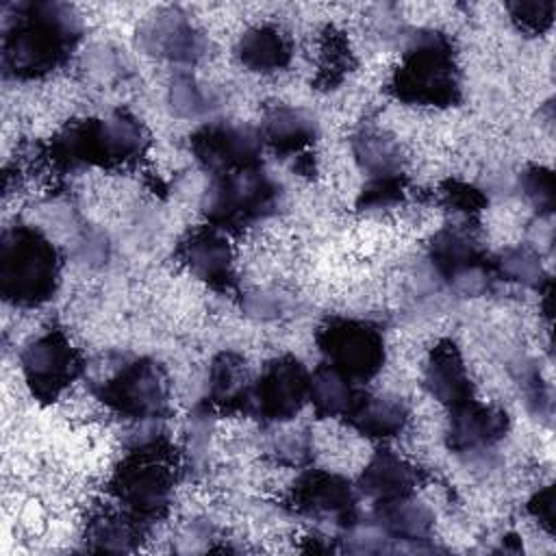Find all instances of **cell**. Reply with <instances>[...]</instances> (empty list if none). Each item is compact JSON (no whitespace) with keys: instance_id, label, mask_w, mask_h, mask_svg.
<instances>
[{"instance_id":"6da1fadb","label":"cell","mask_w":556,"mask_h":556,"mask_svg":"<svg viewBox=\"0 0 556 556\" xmlns=\"http://www.w3.org/2000/svg\"><path fill=\"white\" fill-rule=\"evenodd\" d=\"M80 37V22L61 2H17L2 28V70L11 78H41L56 70Z\"/></svg>"},{"instance_id":"7a4b0ae2","label":"cell","mask_w":556,"mask_h":556,"mask_svg":"<svg viewBox=\"0 0 556 556\" xmlns=\"http://www.w3.org/2000/svg\"><path fill=\"white\" fill-rule=\"evenodd\" d=\"M61 256L35 226H11L0 241V293L20 308H35L54 298Z\"/></svg>"},{"instance_id":"3957f363","label":"cell","mask_w":556,"mask_h":556,"mask_svg":"<svg viewBox=\"0 0 556 556\" xmlns=\"http://www.w3.org/2000/svg\"><path fill=\"white\" fill-rule=\"evenodd\" d=\"M460 70L452 41L437 30L413 37L389 80V91L419 106H454L460 102Z\"/></svg>"},{"instance_id":"277c9868","label":"cell","mask_w":556,"mask_h":556,"mask_svg":"<svg viewBox=\"0 0 556 556\" xmlns=\"http://www.w3.org/2000/svg\"><path fill=\"white\" fill-rule=\"evenodd\" d=\"M146 148L143 126L126 113H115L67 126L52 139L50 156L63 167H117L139 159Z\"/></svg>"},{"instance_id":"5b68a950","label":"cell","mask_w":556,"mask_h":556,"mask_svg":"<svg viewBox=\"0 0 556 556\" xmlns=\"http://www.w3.org/2000/svg\"><path fill=\"white\" fill-rule=\"evenodd\" d=\"M109 491L124 513L143 526L161 519L169 508L174 491V467L167 443L161 437L141 441L115 469Z\"/></svg>"},{"instance_id":"8992f818","label":"cell","mask_w":556,"mask_h":556,"mask_svg":"<svg viewBox=\"0 0 556 556\" xmlns=\"http://www.w3.org/2000/svg\"><path fill=\"white\" fill-rule=\"evenodd\" d=\"M280 195V185L254 165L213 176L202 195V213L213 228L237 232L276 213Z\"/></svg>"},{"instance_id":"52a82bcc","label":"cell","mask_w":556,"mask_h":556,"mask_svg":"<svg viewBox=\"0 0 556 556\" xmlns=\"http://www.w3.org/2000/svg\"><path fill=\"white\" fill-rule=\"evenodd\" d=\"M96 397L130 419H161L169 410V380L165 369L146 356L124 361L113 376L93 387Z\"/></svg>"},{"instance_id":"ba28073f","label":"cell","mask_w":556,"mask_h":556,"mask_svg":"<svg viewBox=\"0 0 556 556\" xmlns=\"http://www.w3.org/2000/svg\"><path fill=\"white\" fill-rule=\"evenodd\" d=\"M315 343L324 363L356 384L371 380L382 369L387 356L380 328L352 317H332L324 321L317 328Z\"/></svg>"},{"instance_id":"9c48e42d","label":"cell","mask_w":556,"mask_h":556,"mask_svg":"<svg viewBox=\"0 0 556 556\" xmlns=\"http://www.w3.org/2000/svg\"><path fill=\"white\" fill-rule=\"evenodd\" d=\"M20 367L35 400L54 402L83 376L85 361L61 330H48L22 350Z\"/></svg>"},{"instance_id":"30bf717a","label":"cell","mask_w":556,"mask_h":556,"mask_svg":"<svg viewBox=\"0 0 556 556\" xmlns=\"http://www.w3.org/2000/svg\"><path fill=\"white\" fill-rule=\"evenodd\" d=\"M311 371L291 354L269 361L250 384L245 413L265 424L293 419L308 400Z\"/></svg>"},{"instance_id":"8fae6325","label":"cell","mask_w":556,"mask_h":556,"mask_svg":"<svg viewBox=\"0 0 556 556\" xmlns=\"http://www.w3.org/2000/svg\"><path fill=\"white\" fill-rule=\"evenodd\" d=\"M189 148L202 169L219 176L261 165L263 137L245 124L208 122L191 135Z\"/></svg>"},{"instance_id":"7c38bea8","label":"cell","mask_w":556,"mask_h":556,"mask_svg":"<svg viewBox=\"0 0 556 556\" xmlns=\"http://www.w3.org/2000/svg\"><path fill=\"white\" fill-rule=\"evenodd\" d=\"M291 508L300 515L332 521L341 528H354L358 519L356 493L352 484L332 471L308 469L291 486Z\"/></svg>"},{"instance_id":"4fadbf2b","label":"cell","mask_w":556,"mask_h":556,"mask_svg":"<svg viewBox=\"0 0 556 556\" xmlns=\"http://www.w3.org/2000/svg\"><path fill=\"white\" fill-rule=\"evenodd\" d=\"M139 48L174 63H195L206 54V37L180 9H161L137 28Z\"/></svg>"},{"instance_id":"5bb4252c","label":"cell","mask_w":556,"mask_h":556,"mask_svg":"<svg viewBox=\"0 0 556 556\" xmlns=\"http://www.w3.org/2000/svg\"><path fill=\"white\" fill-rule=\"evenodd\" d=\"M430 263L434 271L450 285H458L465 291H478L486 285L489 265L480 248L456 228H443L430 243Z\"/></svg>"},{"instance_id":"9a60e30c","label":"cell","mask_w":556,"mask_h":556,"mask_svg":"<svg viewBox=\"0 0 556 556\" xmlns=\"http://www.w3.org/2000/svg\"><path fill=\"white\" fill-rule=\"evenodd\" d=\"M180 263L217 291L235 285V258L228 239L213 226L191 230L178 245Z\"/></svg>"},{"instance_id":"2e32d148","label":"cell","mask_w":556,"mask_h":556,"mask_svg":"<svg viewBox=\"0 0 556 556\" xmlns=\"http://www.w3.org/2000/svg\"><path fill=\"white\" fill-rule=\"evenodd\" d=\"M508 432V415L495 406L480 404L476 397L452 408L447 445L454 452H482Z\"/></svg>"},{"instance_id":"e0dca14e","label":"cell","mask_w":556,"mask_h":556,"mask_svg":"<svg viewBox=\"0 0 556 556\" xmlns=\"http://www.w3.org/2000/svg\"><path fill=\"white\" fill-rule=\"evenodd\" d=\"M424 384L428 393L450 410L473 400V384L454 341L443 339L432 348L424 371Z\"/></svg>"},{"instance_id":"ac0fdd59","label":"cell","mask_w":556,"mask_h":556,"mask_svg":"<svg viewBox=\"0 0 556 556\" xmlns=\"http://www.w3.org/2000/svg\"><path fill=\"white\" fill-rule=\"evenodd\" d=\"M417 484V469L391 450L376 452L358 478V491L376 504L410 497Z\"/></svg>"},{"instance_id":"d6986e66","label":"cell","mask_w":556,"mask_h":556,"mask_svg":"<svg viewBox=\"0 0 556 556\" xmlns=\"http://www.w3.org/2000/svg\"><path fill=\"white\" fill-rule=\"evenodd\" d=\"M261 137L278 154H295L315 143L319 135V124L313 113L300 106L276 104L265 111L261 122Z\"/></svg>"},{"instance_id":"ffe728a7","label":"cell","mask_w":556,"mask_h":556,"mask_svg":"<svg viewBox=\"0 0 556 556\" xmlns=\"http://www.w3.org/2000/svg\"><path fill=\"white\" fill-rule=\"evenodd\" d=\"M345 421L369 439H393L408 424V408L402 400L391 395H371L361 391Z\"/></svg>"},{"instance_id":"44dd1931","label":"cell","mask_w":556,"mask_h":556,"mask_svg":"<svg viewBox=\"0 0 556 556\" xmlns=\"http://www.w3.org/2000/svg\"><path fill=\"white\" fill-rule=\"evenodd\" d=\"M235 54L239 63L250 72L271 74L289 65L291 39L278 26H271V24L252 26L239 37Z\"/></svg>"},{"instance_id":"7402d4cb","label":"cell","mask_w":556,"mask_h":556,"mask_svg":"<svg viewBox=\"0 0 556 556\" xmlns=\"http://www.w3.org/2000/svg\"><path fill=\"white\" fill-rule=\"evenodd\" d=\"M361 389L354 380L337 371L334 367L321 363L315 371H311L308 380V402L317 417H343L352 410L358 400Z\"/></svg>"},{"instance_id":"603a6c76","label":"cell","mask_w":556,"mask_h":556,"mask_svg":"<svg viewBox=\"0 0 556 556\" xmlns=\"http://www.w3.org/2000/svg\"><path fill=\"white\" fill-rule=\"evenodd\" d=\"M250 378L243 358L237 352H222L208 367V400L228 410H245L250 395Z\"/></svg>"},{"instance_id":"cb8c5ba5","label":"cell","mask_w":556,"mask_h":556,"mask_svg":"<svg viewBox=\"0 0 556 556\" xmlns=\"http://www.w3.org/2000/svg\"><path fill=\"white\" fill-rule=\"evenodd\" d=\"M352 152L367 180L395 178L402 174V150L400 143L378 128H363L352 139Z\"/></svg>"},{"instance_id":"d4e9b609","label":"cell","mask_w":556,"mask_h":556,"mask_svg":"<svg viewBox=\"0 0 556 556\" xmlns=\"http://www.w3.org/2000/svg\"><path fill=\"white\" fill-rule=\"evenodd\" d=\"M376 523L387 539L424 541L428 539L434 517L428 506L410 497L376 504Z\"/></svg>"},{"instance_id":"484cf974","label":"cell","mask_w":556,"mask_h":556,"mask_svg":"<svg viewBox=\"0 0 556 556\" xmlns=\"http://www.w3.org/2000/svg\"><path fill=\"white\" fill-rule=\"evenodd\" d=\"M141 532H143V523L124 510H122V515H117V513L98 515L87 526V539L93 543L91 549H104V552L132 549V545L141 536Z\"/></svg>"},{"instance_id":"4316f807","label":"cell","mask_w":556,"mask_h":556,"mask_svg":"<svg viewBox=\"0 0 556 556\" xmlns=\"http://www.w3.org/2000/svg\"><path fill=\"white\" fill-rule=\"evenodd\" d=\"M172 111L180 117H202L215 106V98L191 74L178 72L169 85Z\"/></svg>"},{"instance_id":"83f0119b","label":"cell","mask_w":556,"mask_h":556,"mask_svg":"<svg viewBox=\"0 0 556 556\" xmlns=\"http://www.w3.org/2000/svg\"><path fill=\"white\" fill-rule=\"evenodd\" d=\"M495 269L506 280H515L528 287H541L543 269L539 263V256L528 248H515L502 254V258L495 263Z\"/></svg>"},{"instance_id":"f1b7e54d","label":"cell","mask_w":556,"mask_h":556,"mask_svg":"<svg viewBox=\"0 0 556 556\" xmlns=\"http://www.w3.org/2000/svg\"><path fill=\"white\" fill-rule=\"evenodd\" d=\"M506 9H508L515 26L528 35H541L554 22V2L552 0L510 2Z\"/></svg>"},{"instance_id":"f546056e","label":"cell","mask_w":556,"mask_h":556,"mask_svg":"<svg viewBox=\"0 0 556 556\" xmlns=\"http://www.w3.org/2000/svg\"><path fill=\"white\" fill-rule=\"evenodd\" d=\"M350 67V50L341 33L334 28L326 30L324 46H321V80L330 87L343 78Z\"/></svg>"},{"instance_id":"4dcf8cb0","label":"cell","mask_w":556,"mask_h":556,"mask_svg":"<svg viewBox=\"0 0 556 556\" xmlns=\"http://www.w3.org/2000/svg\"><path fill=\"white\" fill-rule=\"evenodd\" d=\"M521 189L526 198L541 211L554 208V176L545 167H530L521 174Z\"/></svg>"},{"instance_id":"1f68e13d","label":"cell","mask_w":556,"mask_h":556,"mask_svg":"<svg viewBox=\"0 0 556 556\" xmlns=\"http://www.w3.org/2000/svg\"><path fill=\"white\" fill-rule=\"evenodd\" d=\"M406 187V178L404 176H395V178H378V180H367L361 198H358V206L365 208H378V206H389L395 204Z\"/></svg>"},{"instance_id":"d6a6232c","label":"cell","mask_w":556,"mask_h":556,"mask_svg":"<svg viewBox=\"0 0 556 556\" xmlns=\"http://www.w3.org/2000/svg\"><path fill=\"white\" fill-rule=\"evenodd\" d=\"M441 195H443V204L450 211H456V213L471 215V213H478L484 206V195L467 182L450 180V182L443 185Z\"/></svg>"},{"instance_id":"836d02e7","label":"cell","mask_w":556,"mask_h":556,"mask_svg":"<svg viewBox=\"0 0 556 556\" xmlns=\"http://www.w3.org/2000/svg\"><path fill=\"white\" fill-rule=\"evenodd\" d=\"M274 454L285 465H302L311 458V441L302 432H285L274 443Z\"/></svg>"},{"instance_id":"e575fe53","label":"cell","mask_w":556,"mask_h":556,"mask_svg":"<svg viewBox=\"0 0 556 556\" xmlns=\"http://www.w3.org/2000/svg\"><path fill=\"white\" fill-rule=\"evenodd\" d=\"M528 513L543 526L547 532H554V489L543 486L528 502Z\"/></svg>"}]
</instances>
